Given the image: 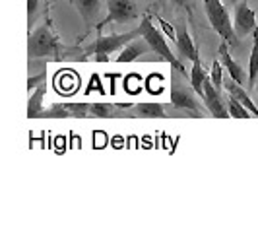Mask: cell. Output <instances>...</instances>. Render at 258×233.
<instances>
[{"label":"cell","instance_id":"6da1fadb","mask_svg":"<svg viewBox=\"0 0 258 233\" xmlns=\"http://www.w3.org/2000/svg\"><path fill=\"white\" fill-rule=\"evenodd\" d=\"M78 52H84L80 49H70L60 43V37L52 31V22L47 16L45 24L37 26L35 29H29L27 39V56L29 61H66L72 59Z\"/></svg>","mask_w":258,"mask_h":233},{"label":"cell","instance_id":"7a4b0ae2","mask_svg":"<svg viewBox=\"0 0 258 233\" xmlns=\"http://www.w3.org/2000/svg\"><path fill=\"white\" fill-rule=\"evenodd\" d=\"M138 29H140V37H144V41L150 45L152 52L159 54L161 61H167L169 65L173 66V70L181 72L182 76H188V72L184 70L182 61L175 54V52L171 51V47H169V43L165 41V37H163V33L154 26L152 16H146V18L142 20V24L138 26Z\"/></svg>","mask_w":258,"mask_h":233},{"label":"cell","instance_id":"3957f363","mask_svg":"<svg viewBox=\"0 0 258 233\" xmlns=\"http://www.w3.org/2000/svg\"><path fill=\"white\" fill-rule=\"evenodd\" d=\"M194 90H188L186 84L182 82V78L179 80V72L175 70L173 76V84H171V107L181 113L182 116H206L208 109L196 99V95L192 93Z\"/></svg>","mask_w":258,"mask_h":233},{"label":"cell","instance_id":"277c9868","mask_svg":"<svg viewBox=\"0 0 258 233\" xmlns=\"http://www.w3.org/2000/svg\"><path fill=\"white\" fill-rule=\"evenodd\" d=\"M140 35V29H132L126 33H111V35H99L91 43L90 47L84 49V54H95V61L97 63H107L109 61V54L120 51L128 41H132L134 37Z\"/></svg>","mask_w":258,"mask_h":233},{"label":"cell","instance_id":"5b68a950","mask_svg":"<svg viewBox=\"0 0 258 233\" xmlns=\"http://www.w3.org/2000/svg\"><path fill=\"white\" fill-rule=\"evenodd\" d=\"M204 2V10L210 20V26L214 27V31L220 35L223 41H227V45H237V35L233 29L231 16L227 12V8L223 6L221 0H202Z\"/></svg>","mask_w":258,"mask_h":233},{"label":"cell","instance_id":"8992f818","mask_svg":"<svg viewBox=\"0 0 258 233\" xmlns=\"http://www.w3.org/2000/svg\"><path fill=\"white\" fill-rule=\"evenodd\" d=\"M138 18V4L136 0H107V16L99 24H95L97 31H103L109 24H128Z\"/></svg>","mask_w":258,"mask_h":233},{"label":"cell","instance_id":"52a82bcc","mask_svg":"<svg viewBox=\"0 0 258 233\" xmlns=\"http://www.w3.org/2000/svg\"><path fill=\"white\" fill-rule=\"evenodd\" d=\"M256 26H258L256 14L248 6V2H246V0H237V2H235V20H233L235 35L239 39L246 37L248 33L254 31Z\"/></svg>","mask_w":258,"mask_h":233},{"label":"cell","instance_id":"ba28073f","mask_svg":"<svg viewBox=\"0 0 258 233\" xmlns=\"http://www.w3.org/2000/svg\"><path fill=\"white\" fill-rule=\"evenodd\" d=\"M202 88H204V97H202V101H204V105H206L208 113H210L212 116H216V119H227L229 113H227L225 101L221 99L220 91L214 88V84H212L210 76L204 78Z\"/></svg>","mask_w":258,"mask_h":233},{"label":"cell","instance_id":"9c48e42d","mask_svg":"<svg viewBox=\"0 0 258 233\" xmlns=\"http://www.w3.org/2000/svg\"><path fill=\"white\" fill-rule=\"evenodd\" d=\"M175 45H177V54H179V59H186V61H200V56H198V49L194 47L192 43V37H190V33H188V27L186 24H179L177 27V31H175Z\"/></svg>","mask_w":258,"mask_h":233},{"label":"cell","instance_id":"30bf717a","mask_svg":"<svg viewBox=\"0 0 258 233\" xmlns=\"http://www.w3.org/2000/svg\"><path fill=\"white\" fill-rule=\"evenodd\" d=\"M218 59H220L221 66L227 70V74H229L237 84H241V86H243V84L246 82V74L243 72V66L239 65L237 61H233L227 41H221L220 49H218Z\"/></svg>","mask_w":258,"mask_h":233},{"label":"cell","instance_id":"8fae6325","mask_svg":"<svg viewBox=\"0 0 258 233\" xmlns=\"http://www.w3.org/2000/svg\"><path fill=\"white\" fill-rule=\"evenodd\" d=\"M165 115H167L165 107L161 103H154V101L130 105L124 111V119H163Z\"/></svg>","mask_w":258,"mask_h":233},{"label":"cell","instance_id":"7c38bea8","mask_svg":"<svg viewBox=\"0 0 258 233\" xmlns=\"http://www.w3.org/2000/svg\"><path fill=\"white\" fill-rule=\"evenodd\" d=\"M152 52L150 45L144 41V37H134L132 41H128L120 51H118V56H116V63H132L136 59H140L142 54H148Z\"/></svg>","mask_w":258,"mask_h":233},{"label":"cell","instance_id":"4fadbf2b","mask_svg":"<svg viewBox=\"0 0 258 233\" xmlns=\"http://www.w3.org/2000/svg\"><path fill=\"white\" fill-rule=\"evenodd\" d=\"M223 88L227 90V93H229V95H233L235 99H239L241 103L245 105L246 109L250 111V115L258 116V105L252 101V97L248 95V91H246L241 84H237L231 76H227V78H223Z\"/></svg>","mask_w":258,"mask_h":233},{"label":"cell","instance_id":"5bb4252c","mask_svg":"<svg viewBox=\"0 0 258 233\" xmlns=\"http://www.w3.org/2000/svg\"><path fill=\"white\" fill-rule=\"evenodd\" d=\"M128 103H90L88 115L91 119H116V116H124V111L128 109Z\"/></svg>","mask_w":258,"mask_h":233},{"label":"cell","instance_id":"9a60e30c","mask_svg":"<svg viewBox=\"0 0 258 233\" xmlns=\"http://www.w3.org/2000/svg\"><path fill=\"white\" fill-rule=\"evenodd\" d=\"M72 2H74V6L78 8V12L82 16L86 27L93 26L99 12H101V0H72Z\"/></svg>","mask_w":258,"mask_h":233},{"label":"cell","instance_id":"2e32d148","mask_svg":"<svg viewBox=\"0 0 258 233\" xmlns=\"http://www.w3.org/2000/svg\"><path fill=\"white\" fill-rule=\"evenodd\" d=\"M254 39H252V51H250V61H248V74H246V88L252 90L256 86L258 78V26L254 27Z\"/></svg>","mask_w":258,"mask_h":233},{"label":"cell","instance_id":"e0dca14e","mask_svg":"<svg viewBox=\"0 0 258 233\" xmlns=\"http://www.w3.org/2000/svg\"><path fill=\"white\" fill-rule=\"evenodd\" d=\"M43 99H45V84L29 91V101H27V116L29 119H39L43 111Z\"/></svg>","mask_w":258,"mask_h":233},{"label":"cell","instance_id":"ac0fdd59","mask_svg":"<svg viewBox=\"0 0 258 233\" xmlns=\"http://www.w3.org/2000/svg\"><path fill=\"white\" fill-rule=\"evenodd\" d=\"M190 86H192V90L196 91V95L202 99L204 97V88H202V84H204V78H206V72H204V68H202V63L200 61H194L192 63V68H190Z\"/></svg>","mask_w":258,"mask_h":233},{"label":"cell","instance_id":"d6986e66","mask_svg":"<svg viewBox=\"0 0 258 233\" xmlns=\"http://www.w3.org/2000/svg\"><path fill=\"white\" fill-rule=\"evenodd\" d=\"M227 103H225V107H227V113H229V116H233V119H250V111L246 109L245 105L241 103L239 99H235L233 95H227V99H225Z\"/></svg>","mask_w":258,"mask_h":233},{"label":"cell","instance_id":"ffe728a7","mask_svg":"<svg viewBox=\"0 0 258 233\" xmlns=\"http://www.w3.org/2000/svg\"><path fill=\"white\" fill-rule=\"evenodd\" d=\"M39 116H43V119H70V113H68L64 103H51L47 109L41 111Z\"/></svg>","mask_w":258,"mask_h":233},{"label":"cell","instance_id":"44dd1931","mask_svg":"<svg viewBox=\"0 0 258 233\" xmlns=\"http://www.w3.org/2000/svg\"><path fill=\"white\" fill-rule=\"evenodd\" d=\"M210 80H212L214 88H216L218 91H221V88H223V66H221L220 59L212 63V72H210Z\"/></svg>","mask_w":258,"mask_h":233},{"label":"cell","instance_id":"7402d4cb","mask_svg":"<svg viewBox=\"0 0 258 233\" xmlns=\"http://www.w3.org/2000/svg\"><path fill=\"white\" fill-rule=\"evenodd\" d=\"M70 116L74 119H86L88 111H90V103H82V101H72V103H64Z\"/></svg>","mask_w":258,"mask_h":233},{"label":"cell","instance_id":"603a6c76","mask_svg":"<svg viewBox=\"0 0 258 233\" xmlns=\"http://www.w3.org/2000/svg\"><path fill=\"white\" fill-rule=\"evenodd\" d=\"M45 80H47V72H45V70H41L39 74H33V72H31L29 78H27V91H33L35 88L43 86Z\"/></svg>","mask_w":258,"mask_h":233},{"label":"cell","instance_id":"cb8c5ba5","mask_svg":"<svg viewBox=\"0 0 258 233\" xmlns=\"http://www.w3.org/2000/svg\"><path fill=\"white\" fill-rule=\"evenodd\" d=\"M39 6H41V0H27V24L29 29H33V20L39 12Z\"/></svg>","mask_w":258,"mask_h":233},{"label":"cell","instance_id":"d4e9b609","mask_svg":"<svg viewBox=\"0 0 258 233\" xmlns=\"http://www.w3.org/2000/svg\"><path fill=\"white\" fill-rule=\"evenodd\" d=\"M155 20H157V24H159V27H161V31H163V33H167V37L175 43V29L169 26V22H165V20H163V18H159V16H157Z\"/></svg>","mask_w":258,"mask_h":233},{"label":"cell","instance_id":"484cf974","mask_svg":"<svg viewBox=\"0 0 258 233\" xmlns=\"http://www.w3.org/2000/svg\"><path fill=\"white\" fill-rule=\"evenodd\" d=\"M173 4H177V6H181V8H186L188 14H190V6H188V0H171Z\"/></svg>","mask_w":258,"mask_h":233},{"label":"cell","instance_id":"4316f807","mask_svg":"<svg viewBox=\"0 0 258 233\" xmlns=\"http://www.w3.org/2000/svg\"><path fill=\"white\" fill-rule=\"evenodd\" d=\"M43 2H45V4H49V0H43Z\"/></svg>","mask_w":258,"mask_h":233},{"label":"cell","instance_id":"83f0119b","mask_svg":"<svg viewBox=\"0 0 258 233\" xmlns=\"http://www.w3.org/2000/svg\"><path fill=\"white\" fill-rule=\"evenodd\" d=\"M229 2H233V4H235V2H237V0H229Z\"/></svg>","mask_w":258,"mask_h":233},{"label":"cell","instance_id":"f1b7e54d","mask_svg":"<svg viewBox=\"0 0 258 233\" xmlns=\"http://www.w3.org/2000/svg\"><path fill=\"white\" fill-rule=\"evenodd\" d=\"M256 80H258V78H256ZM256 84H258V82H256ZM254 88H256V91H258V86H254Z\"/></svg>","mask_w":258,"mask_h":233}]
</instances>
